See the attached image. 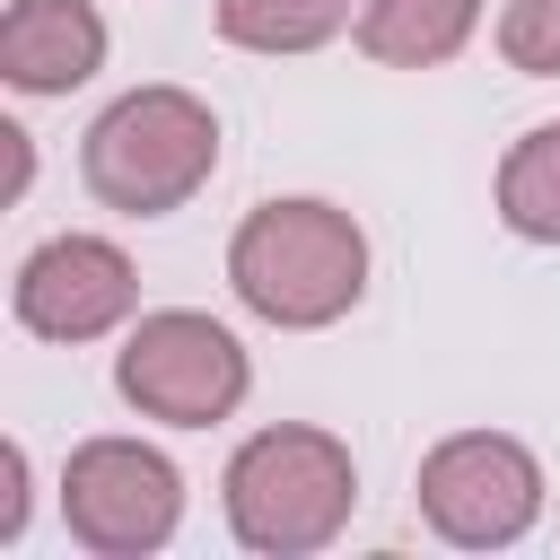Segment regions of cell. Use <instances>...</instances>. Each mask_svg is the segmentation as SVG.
Returning <instances> with one entry per match:
<instances>
[{
	"label": "cell",
	"mask_w": 560,
	"mask_h": 560,
	"mask_svg": "<svg viewBox=\"0 0 560 560\" xmlns=\"http://www.w3.org/2000/svg\"><path fill=\"white\" fill-rule=\"evenodd\" d=\"M228 289L280 332H324L368 289V236L332 201H262L228 236Z\"/></svg>",
	"instance_id": "cell-1"
},
{
	"label": "cell",
	"mask_w": 560,
	"mask_h": 560,
	"mask_svg": "<svg viewBox=\"0 0 560 560\" xmlns=\"http://www.w3.org/2000/svg\"><path fill=\"white\" fill-rule=\"evenodd\" d=\"M228 525L245 551L262 560H298V551H324L350 508H359V464L332 429H306V420H280V429H254L236 455H228Z\"/></svg>",
	"instance_id": "cell-2"
},
{
	"label": "cell",
	"mask_w": 560,
	"mask_h": 560,
	"mask_svg": "<svg viewBox=\"0 0 560 560\" xmlns=\"http://www.w3.org/2000/svg\"><path fill=\"white\" fill-rule=\"evenodd\" d=\"M219 166V114L192 88H131L88 122L79 175L105 210L122 219H166L184 210Z\"/></svg>",
	"instance_id": "cell-3"
},
{
	"label": "cell",
	"mask_w": 560,
	"mask_h": 560,
	"mask_svg": "<svg viewBox=\"0 0 560 560\" xmlns=\"http://www.w3.org/2000/svg\"><path fill=\"white\" fill-rule=\"evenodd\" d=\"M254 368H245V341L219 324V315H192V306H158L122 332L114 350V394L140 411V420H166V429H210L245 402Z\"/></svg>",
	"instance_id": "cell-4"
},
{
	"label": "cell",
	"mask_w": 560,
	"mask_h": 560,
	"mask_svg": "<svg viewBox=\"0 0 560 560\" xmlns=\"http://www.w3.org/2000/svg\"><path fill=\"white\" fill-rule=\"evenodd\" d=\"M61 525L96 560H140L184 525V472L140 438H88L61 464Z\"/></svg>",
	"instance_id": "cell-5"
},
{
	"label": "cell",
	"mask_w": 560,
	"mask_h": 560,
	"mask_svg": "<svg viewBox=\"0 0 560 560\" xmlns=\"http://www.w3.org/2000/svg\"><path fill=\"white\" fill-rule=\"evenodd\" d=\"M420 516L429 534L464 542V551H499L516 534H534L542 516V464L534 446L499 438V429H455L420 455Z\"/></svg>",
	"instance_id": "cell-6"
},
{
	"label": "cell",
	"mask_w": 560,
	"mask_h": 560,
	"mask_svg": "<svg viewBox=\"0 0 560 560\" xmlns=\"http://www.w3.org/2000/svg\"><path fill=\"white\" fill-rule=\"evenodd\" d=\"M9 306L35 341H96L140 306V271L114 236H52L18 262Z\"/></svg>",
	"instance_id": "cell-7"
},
{
	"label": "cell",
	"mask_w": 560,
	"mask_h": 560,
	"mask_svg": "<svg viewBox=\"0 0 560 560\" xmlns=\"http://www.w3.org/2000/svg\"><path fill=\"white\" fill-rule=\"evenodd\" d=\"M105 70V18L88 0H9L0 18V79L18 96H70Z\"/></svg>",
	"instance_id": "cell-8"
},
{
	"label": "cell",
	"mask_w": 560,
	"mask_h": 560,
	"mask_svg": "<svg viewBox=\"0 0 560 560\" xmlns=\"http://www.w3.org/2000/svg\"><path fill=\"white\" fill-rule=\"evenodd\" d=\"M481 26V0H359V52L385 70H438Z\"/></svg>",
	"instance_id": "cell-9"
},
{
	"label": "cell",
	"mask_w": 560,
	"mask_h": 560,
	"mask_svg": "<svg viewBox=\"0 0 560 560\" xmlns=\"http://www.w3.org/2000/svg\"><path fill=\"white\" fill-rule=\"evenodd\" d=\"M499 219L534 245H560V122H534L499 158Z\"/></svg>",
	"instance_id": "cell-10"
},
{
	"label": "cell",
	"mask_w": 560,
	"mask_h": 560,
	"mask_svg": "<svg viewBox=\"0 0 560 560\" xmlns=\"http://www.w3.org/2000/svg\"><path fill=\"white\" fill-rule=\"evenodd\" d=\"M350 26V0H219V35L236 52H315Z\"/></svg>",
	"instance_id": "cell-11"
},
{
	"label": "cell",
	"mask_w": 560,
	"mask_h": 560,
	"mask_svg": "<svg viewBox=\"0 0 560 560\" xmlns=\"http://www.w3.org/2000/svg\"><path fill=\"white\" fill-rule=\"evenodd\" d=\"M499 52L525 79H560V0H508L499 9Z\"/></svg>",
	"instance_id": "cell-12"
},
{
	"label": "cell",
	"mask_w": 560,
	"mask_h": 560,
	"mask_svg": "<svg viewBox=\"0 0 560 560\" xmlns=\"http://www.w3.org/2000/svg\"><path fill=\"white\" fill-rule=\"evenodd\" d=\"M26 534V446L9 438L0 446V542H18Z\"/></svg>",
	"instance_id": "cell-13"
},
{
	"label": "cell",
	"mask_w": 560,
	"mask_h": 560,
	"mask_svg": "<svg viewBox=\"0 0 560 560\" xmlns=\"http://www.w3.org/2000/svg\"><path fill=\"white\" fill-rule=\"evenodd\" d=\"M0 131H9V201H18V192H26V175H35V149H26V131H18V122H0Z\"/></svg>",
	"instance_id": "cell-14"
}]
</instances>
